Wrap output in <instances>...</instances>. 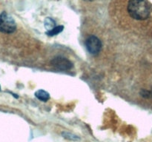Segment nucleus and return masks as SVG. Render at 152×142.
Wrapping results in <instances>:
<instances>
[{"instance_id": "8", "label": "nucleus", "mask_w": 152, "mask_h": 142, "mask_svg": "<svg viewBox=\"0 0 152 142\" xmlns=\"http://www.w3.org/2000/svg\"><path fill=\"white\" fill-rule=\"evenodd\" d=\"M62 137L68 139L70 141H80V138L78 137L76 135L73 134L71 133H68V132H62Z\"/></svg>"}, {"instance_id": "5", "label": "nucleus", "mask_w": 152, "mask_h": 142, "mask_svg": "<svg viewBox=\"0 0 152 142\" xmlns=\"http://www.w3.org/2000/svg\"><path fill=\"white\" fill-rule=\"evenodd\" d=\"M35 96L42 101H47L50 99V94L44 90H39L35 93Z\"/></svg>"}, {"instance_id": "4", "label": "nucleus", "mask_w": 152, "mask_h": 142, "mask_svg": "<svg viewBox=\"0 0 152 142\" xmlns=\"http://www.w3.org/2000/svg\"><path fill=\"white\" fill-rule=\"evenodd\" d=\"M51 64L56 69L62 71L70 70L74 67V64L71 61L62 56H57L52 59Z\"/></svg>"}, {"instance_id": "9", "label": "nucleus", "mask_w": 152, "mask_h": 142, "mask_svg": "<svg viewBox=\"0 0 152 142\" xmlns=\"http://www.w3.org/2000/svg\"><path fill=\"white\" fill-rule=\"evenodd\" d=\"M84 1H94V0H84Z\"/></svg>"}, {"instance_id": "3", "label": "nucleus", "mask_w": 152, "mask_h": 142, "mask_svg": "<svg viewBox=\"0 0 152 142\" xmlns=\"http://www.w3.org/2000/svg\"><path fill=\"white\" fill-rule=\"evenodd\" d=\"M86 46L88 53L95 56L100 52L102 44L100 39L98 37H96V36L91 35L88 37L86 39Z\"/></svg>"}, {"instance_id": "7", "label": "nucleus", "mask_w": 152, "mask_h": 142, "mask_svg": "<svg viewBox=\"0 0 152 142\" xmlns=\"http://www.w3.org/2000/svg\"><path fill=\"white\" fill-rule=\"evenodd\" d=\"M54 27H56V22L52 18H46L45 20V29H47V30H50Z\"/></svg>"}, {"instance_id": "6", "label": "nucleus", "mask_w": 152, "mask_h": 142, "mask_svg": "<svg viewBox=\"0 0 152 142\" xmlns=\"http://www.w3.org/2000/svg\"><path fill=\"white\" fill-rule=\"evenodd\" d=\"M64 30V27L62 25H59V26H56L53 28H52L50 30L46 31V34H47L48 36H53L58 35V34L60 33L61 32H62V30Z\"/></svg>"}, {"instance_id": "10", "label": "nucleus", "mask_w": 152, "mask_h": 142, "mask_svg": "<svg viewBox=\"0 0 152 142\" xmlns=\"http://www.w3.org/2000/svg\"><path fill=\"white\" fill-rule=\"evenodd\" d=\"M0 90H1V86H0Z\"/></svg>"}, {"instance_id": "2", "label": "nucleus", "mask_w": 152, "mask_h": 142, "mask_svg": "<svg viewBox=\"0 0 152 142\" xmlns=\"http://www.w3.org/2000/svg\"><path fill=\"white\" fill-rule=\"evenodd\" d=\"M16 30V23L14 19L7 12L0 13V32L4 34H11Z\"/></svg>"}, {"instance_id": "11", "label": "nucleus", "mask_w": 152, "mask_h": 142, "mask_svg": "<svg viewBox=\"0 0 152 142\" xmlns=\"http://www.w3.org/2000/svg\"><path fill=\"white\" fill-rule=\"evenodd\" d=\"M151 93H152V91H151Z\"/></svg>"}, {"instance_id": "1", "label": "nucleus", "mask_w": 152, "mask_h": 142, "mask_svg": "<svg viewBox=\"0 0 152 142\" xmlns=\"http://www.w3.org/2000/svg\"><path fill=\"white\" fill-rule=\"evenodd\" d=\"M126 10L129 17L137 22H145L152 16V6L148 0H127Z\"/></svg>"}]
</instances>
